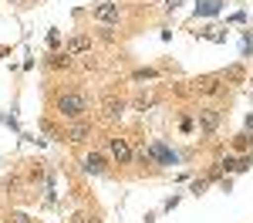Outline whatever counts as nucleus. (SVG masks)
Segmentation results:
<instances>
[{
	"mask_svg": "<svg viewBox=\"0 0 253 223\" xmlns=\"http://www.w3.org/2000/svg\"><path fill=\"white\" fill-rule=\"evenodd\" d=\"M219 119H223V115H219L216 108H203V112H199V132H213L216 125H219Z\"/></svg>",
	"mask_w": 253,
	"mask_h": 223,
	"instance_id": "5",
	"label": "nucleus"
},
{
	"mask_svg": "<svg viewBox=\"0 0 253 223\" xmlns=\"http://www.w3.org/2000/svg\"><path fill=\"white\" fill-rule=\"evenodd\" d=\"M10 220H14V223H27V217H24V213H14Z\"/></svg>",
	"mask_w": 253,
	"mask_h": 223,
	"instance_id": "15",
	"label": "nucleus"
},
{
	"mask_svg": "<svg viewBox=\"0 0 253 223\" xmlns=\"http://www.w3.org/2000/svg\"><path fill=\"white\" fill-rule=\"evenodd\" d=\"M149 156H152V159H159L162 166H179V156H175L169 145H162V142H156V145L149 149Z\"/></svg>",
	"mask_w": 253,
	"mask_h": 223,
	"instance_id": "4",
	"label": "nucleus"
},
{
	"mask_svg": "<svg viewBox=\"0 0 253 223\" xmlns=\"http://www.w3.org/2000/svg\"><path fill=\"white\" fill-rule=\"evenodd\" d=\"M108 152H112V156H115L118 162H132V156H135V152H132V145H128V139H108Z\"/></svg>",
	"mask_w": 253,
	"mask_h": 223,
	"instance_id": "3",
	"label": "nucleus"
},
{
	"mask_svg": "<svg viewBox=\"0 0 253 223\" xmlns=\"http://www.w3.org/2000/svg\"><path fill=\"white\" fill-rule=\"evenodd\" d=\"M216 10H219V0H203V7L196 14H216Z\"/></svg>",
	"mask_w": 253,
	"mask_h": 223,
	"instance_id": "11",
	"label": "nucleus"
},
{
	"mask_svg": "<svg viewBox=\"0 0 253 223\" xmlns=\"http://www.w3.org/2000/svg\"><path fill=\"white\" fill-rule=\"evenodd\" d=\"M51 64H54V68H61V64H68V54H54V58H51Z\"/></svg>",
	"mask_w": 253,
	"mask_h": 223,
	"instance_id": "14",
	"label": "nucleus"
},
{
	"mask_svg": "<svg viewBox=\"0 0 253 223\" xmlns=\"http://www.w3.org/2000/svg\"><path fill=\"white\" fill-rule=\"evenodd\" d=\"M196 91H199V95H216V91H219V81L216 78H199L196 81Z\"/></svg>",
	"mask_w": 253,
	"mask_h": 223,
	"instance_id": "8",
	"label": "nucleus"
},
{
	"mask_svg": "<svg viewBox=\"0 0 253 223\" xmlns=\"http://www.w3.org/2000/svg\"><path fill=\"white\" fill-rule=\"evenodd\" d=\"M118 14H122V10H118V3H115V0H101L95 10H91V17L101 20V24H115Z\"/></svg>",
	"mask_w": 253,
	"mask_h": 223,
	"instance_id": "2",
	"label": "nucleus"
},
{
	"mask_svg": "<svg viewBox=\"0 0 253 223\" xmlns=\"http://www.w3.org/2000/svg\"><path fill=\"white\" fill-rule=\"evenodd\" d=\"M84 169H88V173H105V159H101L98 152H91V156L84 159Z\"/></svg>",
	"mask_w": 253,
	"mask_h": 223,
	"instance_id": "9",
	"label": "nucleus"
},
{
	"mask_svg": "<svg viewBox=\"0 0 253 223\" xmlns=\"http://www.w3.org/2000/svg\"><path fill=\"white\" fill-rule=\"evenodd\" d=\"M226 78H230V81H243V68H240V64H233V68L226 71Z\"/></svg>",
	"mask_w": 253,
	"mask_h": 223,
	"instance_id": "12",
	"label": "nucleus"
},
{
	"mask_svg": "<svg viewBox=\"0 0 253 223\" xmlns=\"http://www.w3.org/2000/svg\"><path fill=\"white\" fill-rule=\"evenodd\" d=\"M91 47V38H84V34H78V38H71L68 44H64V54L68 58H75V54H81V51H88Z\"/></svg>",
	"mask_w": 253,
	"mask_h": 223,
	"instance_id": "6",
	"label": "nucleus"
},
{
	"mask_svg": "<svg viewBox=\"0 0 253 223\" xmlns=\"http://www.w3.org/2000/svg\"><path fill=\"white\" fill-rule=\"evenodd\" d=\"M84 112H88V98L78 95V91H68V95L58 98V115L61 119H81Z\"/></svg>",
	"mask_w": 253,
	"mask_h": 223,
	"instance_id": "1",
	"label": "nucleus"
},
{
	"mask_svg": "<svg viewBox=\"0 0 253 223\" xmlns=\"http://www.w3.org/2000/svg\"><path fill=\"white\" fill-rule=\"evenodd\" d=\"M253 54V34L247 31V38H243V58H250Z\"/></svg>",
	"mask_w": 253,
	"mask_h": 223,
	"instance_id": "13",
	"label": "nucleus"
},
{
	"mask_svg": "<svg viewBox=\"0 0 253 223\" xmlns=\"http://www.w3.org/2000/svg\"><path fill=\"white\" fill-rule=\"evenodd\" d=\"M88 135H91V125H75V129L68 132V139H71V142H84Z\"/></svg>",
	"mask_w": 253,
	"mask_h": 223,
	"instance_id": "10",
	"label": "nucleus"
},
{
	"mask_svg": "<svg viewBox=\"0 0 253 223\" xmlns=\"http://www.w3.org/2000/svg\"><path fill=\"white\" fill-rule=\"evenodd\" d=\"M122 112H125V101L122 98H108L105 101V119H122Z\"/></svg>",
	"mask_w": 253,
	"mask_h": 223,
	"instance_id": "7",
	"label": "nucleus"
}]
</instances>
